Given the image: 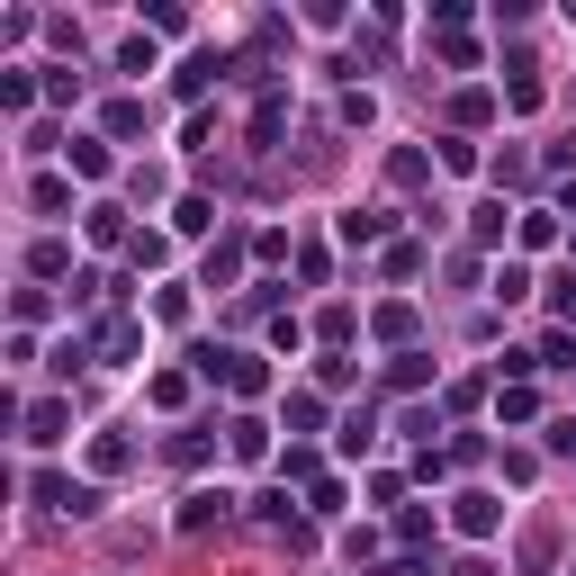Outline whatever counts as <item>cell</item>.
I'll list each match as a JSON object with an SVG mask.
<instances>
[{
	"mask_svg": "<svg viewBox=\"0 0 576 576\" xmlns=\"http://www.w3.org/2000/svg\"><path fill=\"white\" fill-rule=\"evenodd\" d=\"M144 397H154L163 414H181V405H189V379H181V370H154V379H144Z\"/></svg>",
	"mask_w": 576,
	"mask_h": 576,
	"instance_id": "17",
	"label": "cell"
},
{
	"mask_svg": "<svg viewBox=\"0 0 576 576\" xmlns=\"http://www.w3.org/2000/svg\"><path fill=\"white\" fill-rule=\"evenodd\" d=\"M495 423H541V388H532V379L495 388Z\"/></svg>",
	"mask_w": 576,
	"mask_h": 576,
	"instance_id": "7",
	"label": "cell"
},
{
	"mask_svg": "<svg viewBox=\"0 0 576 576\" xmlns=\"http://www.w3.org/2000/svg\"><path fill=\"white\" fill-rule=\"evenodd\" d=\"M135 342H144V333H135V325H109V333H100V351H109V360H117V370H126V351H135Z\"/></svg>",
	"mask_w": 576,
	"mask_h": 576,
	"instance_id": "30",
	"label": "cell"
},
{
	"mask_svg": "<svg viewBox=\"0 0 576 576\" xmlns=\"http://www.w3.org/2000/svg\"><path fill=\"white\" fill-rule=\"evenodd\" d=\"M567 360H576V342H567V333H549V342L532 351V370H567Z\"/></svg>",
	"mask_w": 576,
	"mask_h": 576,
	"instance_id": "28",
	"label": "cell"
},
{
	"mask_svg": "<svg viewBox=\"0 0 576 576\" xmlns=\"http://www.w3.org/2000/svg\"><path fill=\"white\" fill-rule=\"evenodd\" d=\"M172 460H181V469H198V460H207V423H181V442H172Z\"/></svg>",
	"mask_w": 576,
	"mask_h": 576,
	"instance_id": "25",
	"label": "cell"
},
{
	"mask_svg": "<svg viewBox=\"0 0 576 576\" xmlns=\"http://www.w3.org/2000/svg\"><path fill=\"white\" fill-rule=\"evenodd\" d=\"M226 514H235V495H226V486H189L172 523H181V532H216V523H226Z\"/></svg>",
	"mask_w": 576,
	"mask_h": 576,
	"instance_id": "4",
	"label": "cell"
},
{
	"mask_svg": "<svg viewBox=\"0 0 576 576\" xmlns=\"http://www.w3.org/2000/svg\"><path fill=\"white\" fill-rule=\"evenodd\" d=\"M235 261H244V244L226 235V244H216V253H207V288H226V279H235Z\"/></svg>",
	"mask_w": 576,
	"mask_h": 576,
	"instance_id": "22",
	"label": "cell"
},
{
	"mask_svg": "<svg viewBox=\"0 0 576 576\" xmlns=\"http://www.w3.org/2000/svg\"><path fill=\"white\" fill-rule=\"evenodd\" d=\"M514 244H523V253H549V244H558V216H549V207H523V226H514Z\"/></svg>",
	"mask_w": 576,
	"mask_h": 576,
	"instance_id": "13",
	"label": "cell"
},
{
	"mask_svg": "<svg viewBox=\"0 0 576 576\" xmlns=\"http://www.w3.org/2000/svg\"><path fill=\"white\" fill-rule=\"evenodd\" d=\"M567 576H576V567H567Z\"/></svg>",
	"mask_w": 576,
	"mask_h": 576,
	"instance_id": "36",
	"label": "cell"
},
{
	"mask_svg": "<svg viewBox=\"0 0 576 576\" xmlns=\"http://www.w3.org/2000/svg\"><path fill=\"white\" fill-rule=\"evenodd\" d=\"M495 298H504V307L532 298V270H523V261H504V270H495Z\"/></svg>",
	"mask_w": 576,
	"mask_h": 576,
	"instance_id": "26",
	"label": "cell"
},
{
	"mask_svg": "<svg viewBox=\"0 0 576 576\" xmlns=\"http://www.w3.org/2000/svg\"><path fill=\"white\" fill-rule=\"evenodd\" d=\"M370 442H379V414H342L333 451H342V460H370Z\"/></svg>",
	"mask_w": 576,
	"mask_h": 576,
	"instance_id": "10",
	"label": "cell"
},
{
	"mask_svg": "<svg viewBox=\"0 0 576 576\" xmlns=\"http://www.w3.org/2000/svg\"><path fill=\"white\" fill-rule=\"evenodd\" d=\"M567 253H576V235H567Z\"/></svg>",
	"mask_w": 576,
	"mask_h": 576,
	"instance_id": "35",
	"label": "cell"
},
{
	"mask_svg": "<svg viewBox=\"0 0 576 576\" xmlns=\"http://www.w3.org/2000/svg\"><path fill=\"white\" fill-rule=\"evenodd\" d=\"M549 307H558V316L576 325V270H558V279H549Z\"/></svg>",
	"mask_w": 576,
	"mask_h": 576,
	"instance_id": "32",
	"label": "cell"
},
{
	"mask_svg": "<svg viewBox=\"0 0 576 576\" xmlns=\"http://www.w3.org/2000/svg\"><path fill=\"white\" fill-rule=\"evenodd\" d=\"M226 432H235V460H244V469H253V460H270V423H261V414H235Z\"/></svg>",
	"mask_w": 576,
	"mask_h": 576,
	"instance_id": "9",
	"label": "cell"
},
{
	"mask_svg": "<svg viewBox=\"0 0 576 576\" xmlns=\"http://www.w3.org/2000/svg\"><path fill=\"white\" fill-rule=\"evenodd\" d=\"M549 451H576V414H567V423H549Z\"/></svg>",
	"mask_w": 576,
	"mask_h": 576,
	"instance_id": "33",
	"label": "cell"
},
{
	"mask_svg": "<svg viewBox=\"0 0 576 576\" xmlns=\"http://www.w3.org/2000/svg\"><path fill=\"white\" fill-rule=\"evenodd\" d=\"M0 109H10V117L37 109V63H10V72H0Z\"/></svg>",
	"mask_w": 576,
	"mask_h": 576,
	"instance_id": "8",
	"label": "cell"
},
{
	"mask_svg": "<svg viewBox=\"0 0 576 576\" xmlns=\"http://www.w3.org/2000/svg\"><path fill=\"white\" fill-rule=\"evenodd\" d=\"M63 172H82V181H109V135H72V144H63Z\"/></svg>",
	"mask_w": 576,
	"mask_h": 576,
	"instance_id": "6",
	"label": "cell"
},
{
	"mask_svg": "<svg viewBox=\"0 0 576 576\" xmlns=\"http://www.w3.org/2000/svg\"><path fill=\"white\" fill-rule=\"evenodd\" d=\"M172 235H216V198H172Z\"/></svg>",
	"mask_w": 576,
	"mask_h": 576,
	"instance_id": "11",
	"label": "cell"
},
{
	"mask_svg": "<svg viewBox=\"0 0 576 576\" xmlns=\"http://www.w3.org/2000/svg\"><path fill=\"white\" fill-rule=\"evenodd\" d=\"M316 388H351V351H325L316 360Z\"/></svg>",
	"mask_w": 576,
	"mask_h": 576,
	"instance_id": "29",
	"label": "cell"
},
{
	"mask_svg": "<svg viewBox=\"0 0 576 576\" xmlns=\"http://www.w3.org/2000/svg\"><path fill=\"white\" fill-rule=\"evenodd\" d=\"M126 189H135V198H163V189H172V172H163V163H135V172H126Z\"/></svg>",
	"mask_w": 576,
	"mask_h": 576,
	"instance_id": "23",
	"label": "cell"
},
{
	"mask_svg": "<svg viewBox=\"0 0 576 576\" xmlns=\"http://www.w3.org/2000/svg\"><path fill=\"white\" fill-rule=\"evenodd\" d=\"M451 576H495V567H486V558H469V567H451Z\"/></svg>",
	"mask_w": 576,
	"mask_h": 576,
	"instance_id": "34",
	"label": "cell"
},
{
	"mask_svg": "<svg viewBox=\"0 0 576 576\" xmlns=\"http://www.w3.org/2000/svg\"><path fill=\"white\" fill-rule=\"evenodd\" d=\"M28 495L45 504V514H72V523H91V514H100V477H63V469H28Z\"/></svg>",
	"mask_w": 576,
	"mask_h": 576,
	"instance_id": "1",
	"label": "cell"
},
{
	"mask_svg": "<svg viewBox=\"0 0 576 576\" xmlns=\"http://www.w3.org/2000/svg\"><path fill=\"white\" fill-rule=\"evenodd\" d=\"M109 135H144V100H117L109 109Z\"/></svg>",
	"mask_w": 576,
	"mask_h": 576,
	"instance_id": "31",
	"label": "cell"
},
{
	"mask_svg": "<svg viewBox=\"0 0 576 576\" xmlns=\"http://www.w3.org/2000/svg\"><path fill=\"white\" fill-rule=\"evenodd\" d=\"M307 514H316V523L342 514V477H316V486H307Z\"/></svg>",
	"mask_w": 576,
	"mask_h": 576,
	"instance_id": "24",
	"label": "cell"
},
{
	"mask_svg": "<svg viewBox=\"0 0 576 576\" xmlns=\"http://www.w3.org/2000/svg\"><path fill=\"white\" fill-rule=\"evenodd\" d=\"M126 261H135V270H163V261H172V235H135Z\"/></svg>",
	"mask_w": 576,
	"mask_h": 576,
	"instance_id": "20",
	"label": "cell"
},
{
	"mask_svg": "<svg viewBox=\"0 0 576 576\" xmlns=\"http://www.w3.org/2000/svg\"><path fill=\"white\" fill-rule=\"evenodd\" d=\"M279 423H298V432H316V423H325V397H316V388H288V397H279Z\"/></svg>",
	"mask_w": 576,
	"mask_h": 576,
	"instance_id": "14",
	"label": "cell"
},
{
	"mask_svg": "<svg viewBox=\"0 0 576 576\" xmlns=\"http://www.w3.org/2000/svg\"><path fill=\"white\" fill-rule=\"evenodd\" d=\"M28 207H37V216H63L72 189H63V181H28Z\"/></svg>",
	"mask_w": 576,
	"mask_h": 576,
	"instance_id": "21",
	"label": "cell"
},
{
	"mask_svg": "<svg viewBox=\"0 0 576 576\" xmlns=\"http://www.w3.org/2000/svg\"><path fill=\"white\" fill-rule=\"evenodd\" d=\"M126 460H135V442H126L117 423H100V432H91V477H117Z\"/></svg>",
	"mask_w": 576,
	"mask_h": 576,
	"instance_id": "5",
	"label": "cell"
},
{
	"mask_svg": "<svg viewBox=\"0 0 576 576\" xmlns=\"http://www.w3.org/2000/svg\"><path fill=\"white\" fill-rule=\"evenodd\" d=\"M226 388H235V397H270V370H261L253 351H235V370H226Z\"/></svg>",
	"mask_w": 576,
	"mask_h": 576,
	"instance_id": "16",
	"label": "cell"
},
{
	"mask_svg": "<svg viewBox=\"0 0 576 576\" xmlns=\"http://www.w3.org/2000/svg\"><path fill=\"white\" fill-rule=\"evenodd\" d=\"M370 325H379V342H405V333H414V307H379Z\"/></svg>",
	"mask_w": 576,
	"mask_h": 576,
	"instance_id": "27",
	"label": "cell"
},
{
	"mask_svg": "<svg viewBox=\"0 0 576 576\" xmlns=\"http://www.w3.org/2000/svg\"><path fill=\"white\" fill-rule=\"evenodd\" d=\"M117 72H135V82H144V72H163V54L144 45V37H126V45H117Z\"/></svg>",
	"mask_w": 576,
	"mask_h": 576,
	"instance_id": "19",
	"label": "cell"
},
{
	"mask_svg": "<svg viewBox=\"0 0 576 576\" xmlns=\"http://www.w3.org/2000/svg\"><path fill=\"white\" fill-rule=\"evenodd\" d=\"M451 532H460V541H495V532H504V495L460 486V495H451Z\"/></svg>",
	"mask_w": 576,
	"mask_h": 576,
	"instance_id": "2",
	"label": "cell"
},
{
	"mask_svg": "<svg viewBox=\"0 0 576 576\" xmlns=\"http://www.w3.org/2000/svg\"><path fill=\"white\" fill-rule=\"evenodd\" d=\"M423 379H432V351H397L388 360V388H423Z\"/></svg>",
	"mask_w": 576,
	"mask_h": 576,
	"instance_id": "18",
	"label": "cell"
},
{
	"mask_svg": "<svg viewBox=\"0 0 576 576\" xmlns=\"http://www.w3.org/2000/svg\"><path fill=\"white\" fill-rule=\"evenodd\" d=\"M63 423H72V397H37L28 423H19V442H28V451H54V442H63Z\"/></svg>",
	"mask_w": 576,
	"mask_h": 576,
	"instance_id": "3",
	"label": "cell"
},
{
	"mask_svg": "<svg viewBox=\"0 0 576 576\" xmlns=\"http://www.w3.org/2000/svg\"><path fill=\"white\" fill-rule=\"evenodd\" d=\"M82 226H91V244H100V253H109V244H135V235H126V207H109V198L82 216Z\"/></svg>",
	"mask_w": 576,
	"mask_h": 576,
	"instance_id": "12",
	"label": "cell"
},
{
	"mask_svg": "<svg viewBox=\"0 0 576 576\" xmlns=\"http://www.w3.org/2000/svg\"><path fill=\"white\" fill-rule=\"evenodd\" d=\"M333 235H342V244H379V235H388V207H351Z\"/></svg>",
	"mask_w": 576,
	"mask_h": 576,
	"instance_id": "15",
	"label": "cell"
}]
</instances>
